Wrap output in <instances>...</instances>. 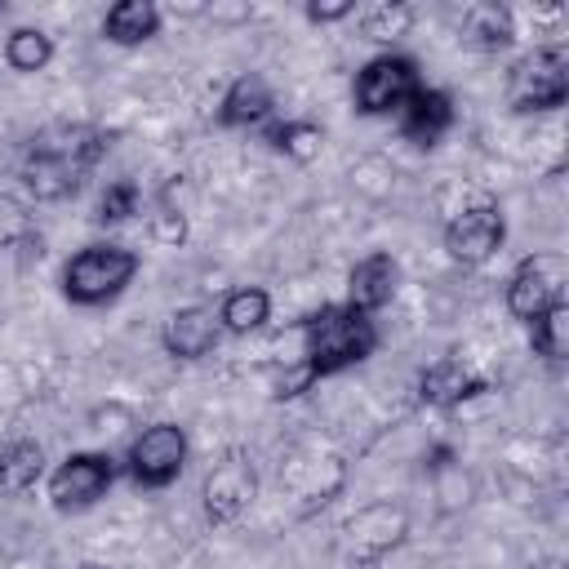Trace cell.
<instances>
[{
    "mask_svg": "<svg viewBox=\"0 0 569 569\" xmlns=\"http://www.w3.org/2000/svg\"><path fill=\"white\" fill-rule=\"evenodd\" d=\"M529 342L542 360H565L569 356V302H556L547 307L538 320H529Z\"/></svg>",
    "mask_w": 569,
    "mask_h": 569,
    "instance_id": "7402d4cb",
    "label": "cell"
},
{
    "mask_svg": "<svg viewBox=\"0 0 569 569\" xmlns=\"http://www.w3.org/2000/svg\"><path fill=\"white\" fill-rule=\"evenodd\" d=\"M187 431L178 422H151L124 453V471L138 489H169L187 467Z\"/></svg>",
    "mask_w": 569,
    "mask_h": 569,
    "instance_id": "52a82bcc",
    "label": "cell"
},
{
    "mask_svg": "<svg viewBox=\"0 0 569 569\" xmlns=\"http://www.w3.org/2000/svg\"><path fill=\"white\" fill-rule=\"evenodd\" d=\"M142 258L129 249V244H116V240H93L84 249H76L62 267V298L71 307H102V302H116L133 276H138Z\"/></svg>",
    "mask_w": 569,
    "mask_h": 569,
    "instance_id": "3957f363",
    "label": "cell"
},
{
    "mask_svg": "<svg viewBox=\"0 0 569 569\" xmlns=\"http://www.w3.org/2000/svg\"><path fill=\"white\" fill-rule=\"evenodd\" d=\"M0 13H4V4H0Z\"/></svg>",
    "mask_w": 569,
    "mask_h": 569,
    "instance_id": "f1b7e54d",
    "label": "cell"
},
{
    "mask_svg": "<svg viewBox=\"0 0 569 569\" xmlns=\"http://www.w3.org/2000/svg\"><path fill=\"white\" fill-rule=\"evenodd\" d=\"M267 320H271V293L258 289V284L231 289V293L222 298V307H218L222 333H253V329H262Z\"/></svg>",
    "mask_w": 569,
    "mask_h": 569,
    "instance_id": "d6986e66",
    "label": "cell"
},
{
    "mask_svg": "<svg viewBox=\"0 0 569 569\" xmlns=\"http://www.w3.org/2000/svg\"><path fill=\"white\" fill-rule=\"evenodd\" d=\"M4 62L22 76L31 71H44L53 62V36L40 31V27H13L9 40H4Z\"/></svg>",
    "mask_w": 569,
    "mask_h": 569,
    "instance_id": "ffe728a7",
    "label": "cell"
},
{
    "mask_svg": "<svg viewBox=\"0 0 569 569\" xmlns=\"http://www.w3.org/2000/svg\"><path fill=\"white\" fill-rule=\"evenodd\" d=\"M151 231H156V240H164V244H182V236H187V218H182L173 204H160V213L151 218Z\"/></svg>",
    "mask_w": 569,
    "mask_h": 569,
    "instance_id": "484cf974",
    "label": "cell"
},
{
    "mask_svg": "<svg viewBox=\"0 0 569 569\" xmlns=\"http://www.w3.org/2000/svg\"><path fill=\"white\" fill-rule=\"evenodd\" d=\"M253 502V471L244 462H222L218 471H209L204 480V511L209 520H236L244 507Z\"/></svg>",
    "mask_w": 569,
    "mask_h": 569,
    "instance_id": "5bb4252c",
    "label": "cell"
},
{
    "mask_svg": "<svg viewBox=\"0 0 569 569\" xmlns=\"http://www.w3.org/2000/svg\"><path fill=\"white\" fill-rule=\"evenodd\" d=\"M27 240H40L31 209L18 196L0 191V244H27Z\"/></svg>",
    "mask_w": 569,
    "mask_h": 569,
    "instance_id": "d4e9b609",
    "label": "cell"
},
{
    "mask_svg": "<svg viewBox=\"0 0 569 569\" xmlns=\"http://www.w3.org/2000/svg\"><path fill=\"white\" fill-rule=\"evenodd\" d=\"M102 36H107L111 44H124V49H129V44H142V40L160 36V9H156L151 0H120V4L107 9Z\"/></svg>",
    "mask_w": 569,
    "mask_h": 569,
    "instance_id": "e0dca14e",
    "label": "cell"
},
{
    "mask_svg": "<svg viewBox=\"0 0 569 569\" xmlns=\"http://www.w3.org/2000/svg\"><path fill=\"white\" fill-rule=\"evenodd\" d=\"M116 458L111 453H98V449H80V453H67L53 471H49V502L53 511L62 516H80L89 507H98L107 498V489L116 485Z\"/></svg>",
    "mask_w": 569,
    "mask_h": 569,
    "instance_id": "8992f818",
    "label": "cell"
},
{
    "mask_svg": "<svg viewBox=\"0 0 569 569\" xmlns=\"http://www.w3.org/2000/svg\"><path fill=\"white\" fill-rule=\"evenodd\" d=\"M458 36L471 44V49H507L516 40V22H511V9L493 4V0H480V4H467L462 18H458Z\"/></svg>",
    "mask_w": 569,
    "mask_h": 569,
    "instance_id": "2e32d148",
    "label": "cell"
},
{
    "mask_svg": "<svg viewBox=\"0 0 569 569\" xmlns=\"http://www.w3.org/2000/svg\"><path fill=\"white\" fill-rule=\"evenodd\" d=\"M356 22H360V36H369V40H391V36H405V31H409L413 9L400 4V0L356 4Z\"/></svg>",
    "mask_w": 569,
    "mask_h": 569,
    "instance_id": "603a6c76",
    "label": "cell"
},
{
    "mask_svg": "<svg viewBox=\"0 0 569 569\" xmlns=\"http://www.w3.org/2000/svg\"><path fill=\"white\" fill-rule=\"evenodd\" d=\"M569 98V53L560 44H542L525 53L507 71V107L529 116V111H556Z\"/></svg>",
    "mask_w": 569,
    "mask_h": 569,
    "instance_id": "277c9868",
    "label": "cell"
},
{
    "mask_svg": "<svg viewBox=\"0 0 569 569\" xmlns=\"http://www.w3.org/2000/svg\"><path fill=\"white\" fill-rule=\"evenodd\" d=\"M502 240H507V218L498 204H471L445 222V253L467 267L489 262L502 249Z\"/></svg>",
    "mask_w": 569,
    "mask_h": 569,
    "instance_id": "9c48e42d",
    "label": "cell"
},
{
    "mask_svg": "<svg viewBox=\"0 0 569 569\" xmlns=\"http://www.w3.org/2000/svg\"><path fill=\"white\" fill-rule=\"evenodd\" d=\"M565 302V258L560 253H529L507 280V311L516 320H538L547 307Z\"/></svg>",
    "mask_w": 569,
    "mask_h": 569,
    "instance_id": "ba28073f",
    "label": "cell"
},
{
    "mask_svg": "<svg viewBox=\"0 0 569 569\" xmlns=\"http://www.w3.org/2000/svg\"><path fill=\"white\" fill-rule=\"evenodd\" d=\"M276 111V98H271V84L258 76V71H244L227 84L222 102H218V124L222 129H253L262 124L267 116Z\"/></svg>",
    "mask_w": 569,
    "mask_h": 569,
    "instance_id": "4fadbf2b",
    "label": "cell"
},
{
    "mask_svg": "<svg viewBox=\"0 0 569 569\" xmlns=\"http://www.w3.org/2000/svg\"><path fill=\"white\" fill-rule=\"evenodd\" d=\"M160 342L173 360H204L222 342V325L209 307H178V311H169Z\"/></svg>",
    "mask_w": 569,
    "mask_h": 569,
    "instance_id": "30bf717a",
    "label": "cell"
},
{
    "mask_svg": "<svg viewBox=\"0 0 569 569\" xmlns=\"http://www.w3.org/2000/svg\"><path fill=\"white\" fill-rule=\"evenodd\" d=\"M396 289H400V262L387 253V249H373V253H365L356 267H351V276H347V302L351 307H360V311H382L391 298H396Z\"/></svg>",
    "mask_w": 569,
    "mask_h": 569,
    "instance_id": "8fae6325",
    "label": "cell"
},
{
    "mask_svg": "<svg viewBox=\"0 0 569 569\" xmlns=\"http://www.w3.org/2000/svg\"><path fill=\"white\" fill-rule=\"evenodd\" d=\"M44 476V449L40 440H9L0 449V498H18L36 489Z\"/></svg>",
    "mask_w": 569,
    "mask_h": 569,
    "instance_id": "ac0fdd59",
    "label": "cell"
},
{
    "mask_svg": "<svg viewBox=\"0 0 569 569\" xmlns=\"http://www.w3.org/2000/svg\"><path fill=\"white\" fill-rule=\"evenodd\" d=\"M418 89H422V76L409 53H378L356 71L351 102L360 116H400Z\"/></svg>",
    "mask_w": 569,
    "mask_h": 569,
    "instance_id": "5b68a950",
    "label": "cell"
},
{
    "mask_svg": "<svg viewBox=\"0 0 569 569\" xmlns=\"http://www.w3.org/2000/svg\"><path fill=\"white\" fill-rule=\"evenodd\" d=\"M267 142H271L280 156H289V160H298V164H311V160L320 156V147H325V129H320L316 120H280V124L267 129Z\"/></svg>",
    "mask_w": 569,
    "mask_h": 569,
    "instance_id": "44dd1931",
    "label": "cell"
},
{
    "mask_svg": "<svg viewBox=\"0 0 569 569\" xmlns=\"http://www.w3.org/2000/svg\"><path fill=\"white\" fill-rule=\"evenodd\" d=\"M84 569H102V565H84Z\"/></svg>",
    "mask_w": 569,
    "mask_h": 569,
    "instance_id": "83f0119b",
    "label": "cell"
},
{
    "mask_svg": "<svg viewBox=\"0 0 569 569\" xmlns=\"http://www.w3.org/2000/svg\"><path fill=\"white\" fill-rule=\"evenodd\" d=\"M111 133L89 120H49L36 129L18 156V178L36 200H67L107 156Z\"/></svg>",
    "mask_w": 569,
    "mask_h": 569,
    "instance_id": "6da1fadb",
    "label": "cell"
},
{
    "mask_svg": "<svg viewBox=\"0 0 569 569\" xmlns=\"http://www.w3.org/2000/svg\"><path fill=\"white\" fill-rule=\"evenodd\" d=\"M142 209V191H138V182L133 178H116V182H107V191L98 196V222L102 227H120V222H129L133 213Z\"/></svg>",
    "mask_w": 569,
    "mask_h": 569,
    "instance_id": "cb8c5ba5",
    "label": "cell"
},
{
    "mask_svg": "<svg viewBox=\"0 0 569 569\" xmlns=\"http://www.w3.org/2000/svg\"><path fill=\"white\" fill-rule=\"evenodd\" d=\"M453 129V98L445 89H431L422 84L405 111H400V133L413 142V147H436L445 133Z\"/></svg>",
    "mask_w": 569,
    "mask_h": 569,
    "instance_id": "7c38bea8",
    "label": "cell"
},
{
    "mask_svg": "<svg viewBox=\"0 0 569 569\" xmlns=\"http://www.w3.org/2000/svg\"><path fill=\"white\" fill-rule=\"evenodd\" d=\"M480 391H485V382L471 378V373L462 369V360H436V365L418 378V400L431 405V409H453V405H462V400H471V396H480Z\"/></svg>",
    "mask_w": 569,
    "mask_h": 569,
    "instance_id": "9a60e30c",
    "label": "cell"
},
{
    "mask_svg": "<svg viewBox=\"0 0 569 569\" xmlns=\"http://www.w3.org/2000/svg\"><path fill=\"white\" fill-rule=\"evenodd\" d=\"M302 13H307L311 22H342V18L356 13V0H311Z\"/></svg>",
    "mask_w": 569,
    "mask_h": 569,
    "instance_id": "4316f807",
    "label": "cell"
},
{
    "mask_svg": "<svg viewBox=\"0 0 569 569\" xmlns=\"http://www.w3.org/2000/svg\"><path fill=\"white\" fill-rule=\"evenodd\" d=\"M373 351H378V325L369 311L351 302H325L302 320V365L316 382L365 365Z\"/></svg>",
    "mask_w": 569,
    "mask_h": 569,
    "instance_id": "7a4b0ae2",
    "label": "cell"
}]
</instances>
